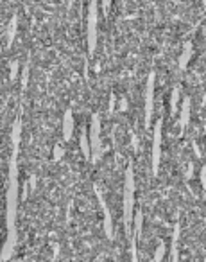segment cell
Returning a JSON list of instances; mask_svg holds the SVG:
<instances>
[{
	"mask_svg": "<svg viewBox=\"0 0 206 262\" xmlns=\"http://www.w3.org/2000/svg\"><path fill=\"white\" fill-rule=\"evenodd\" d=\"M133 200H134V178H133V165H129L126 172V187H124V221H126V232L129 237H131V221H133Z\"/></svg>",
	"mask_w": 206,
	"mask_h": 262,
	"instance_id": "6da1fadb",
	"label": "cell"
},
{
	"mask_svg": "<svg viewBox=\"0 0 206 262\" xmlns=\"http://www.w3.org/2000/svg\"><path fill=\"white\" fill-rule=\"evenodd\" d=\"M97 45V0L90 2V11H88V49L90 54L95 51Z\"/></svg>",
	"mask_w": 206,
	"mask_h": 262,
	"instance_id": "7a4b0ae2",
	"label": "cell"
},
{
	"mask_svg": "<svg viewBox=\"0 0 206 262\" xmlns=\"http://www.w3.org/2000/svg\"><path fill=\"white\" fill-rule=\"evenodd\" d=\"M99 129H101V119L99 115H94L90 129V149H91V160H99L101 157V139H99Z\"/></svg>",
	"mask_w": 206,
	"mask_h": 262,
	"instance_id": "3957f363",
	"label": "cell"
},
{
	"mask_svg": "<svg viewBox=\"0 0 206 262\" xmlns=\"http://www.w3.org/2000/svg\"><path fill=\"white\" fill-rule=\"evenodd\" d=\"M159 158H162V119L154 126V142H152V172L158 174Z\"/></svg>",
	"mask_w": 206,
	"mask_h": 262,
	"instance_id": "277c9868",
	"label": "cell"
},
{
	"mask_svg": "<svg viewBox=\"0 0 206 262\" xmlns=\"http://www.w3.org/2000/svg\"><path fill=\"white\" fill-rule=\"evenodd\" d=\"M152 99H154V74L149 76L147 81V94H145V126L149 127L152 117Z\"/></svg>",
	"mask_w": 206,
	"mask_h": 262,
	"instance_id": "5b68a950",
	"label": "cell"
},
{
	"mask_svg": "<svg viewBox=\"0 0 206 262\" xmlns=\"http://www.w3.org/2000/svg\"><path fill=\"white\" fill-rule=\"evenodd\" d=\"M97 198H99V201H101V207H102V212H104V230H106V235L111 239L113 237V226H111V215H109V210H108V207H106V203H104V200H102V196H101V190H97Z\"/></svg>",
	"mask_w": 206,
	"mask_h": 262,
	"instance_id": "8992f818",
	"label": "cell"
},
{
	"mask_svg": "<svg viewBox=\"0 0 206 262\" xmlns=\"http://www.w3.org/2000/svg\"><path fill=\"white\" fill-rule=\"evenodd\" d=\"M72 127H74V119H72V112L65 113V120H63V139L68 140L70 135H72Z\"/></svg>",
	"mask_w": 206,
	"mask_h": 262,
	"instance_id": "52a82bcc",
	"label": "cell"
},
{
	"mask_svg": "<svg viewBox=\"0 0 206 262\" xmlns=\"http://www.w3.org/2000/svg\"><path fill=\"white\" fill-rule=\"evenodd\" d=\"M188 113H190V99L183 101V110H181V127H185L188 124Z\"/></svg>",
	"mask_w": 206,
	"mask_h": 262,
	"instance_id": "ba28073f",
	"label": "cell"
},
{
	"mask_svg": "<svg viewBox=\"0 0 206 262\" xmlns=\"http://www.w3.org/2000/svg\"><path fill=\"white\" fill-rule=\"evenodd\" d=\"M81 149H83V155H84V158L86 160H90L91 158V149H90V146H88V139H86V133H81Z\"/></svg>",
	"mask_w": 206,
	"mask_h": 262,
	"instance_id": "9c48e42d",
	"label": "cell"
},
{
	"mask_svg": "<svg viewBox=\"0 0 206 262\" xmlns=\"http://www.w3.org/2000/svg\"><path fill=\"white\" fill-rule=\"evenodd\" d=\"M190 54H192V45H190V43H187V45H185L183 54H181V58H179V69H185V67H187Z\"/></svg>",
	"mask_w": 206,
	"mask_h": 262,
	"instance_id": "30bf717a",
	"label": "cell"
},
{
	"mask_svg": "<svg viewBox=\"0 0 206 262\" xmlns=\"http://www.w3.org/2000/svg\"><path fill=\"white\" fill-rule=\"evenodd\" d=\"M15 31H16V18H13V22H11V29H9V38H8V47H9V45H11L13 38H15Z\"/></svg>",
	"mask_w": 206,
	"mask_h": 262,
	"instance_id": "8fae6325",
	"label": "cell"
},
{
	"mask_svg": "<svg viewBox=\"0 0 206 262\" xmlns=\"http://www.w3.org/2000/svg\"><path fill=\"white\" fill-rule=\"evenodd\" d=\"M134 223H136L134 232H136V235H140V232H142V212H136V219H134Z\"/></svg>",
	"mask_w": 206,
	"mask_h": 262,
	"instance_id": "7c38bea8",
	"label": "cell"
},
{
	"mask_svg": "<svg viewBox=\"0 0 206 262\" xmlns=\"http://www.w3.org/2000/svg\"><path fill=\"white\" fill-rule=\"evenodd\" d=\"M177 94H179V92H177V90H174V94H172V113H176V104H177Z\"/></svg>",
	"mask_w": 206,
	"mask_h": 262,
	"instance_id": "4fadbf2b",
	"label": "cell"
},
{
	"mask_svg": "<svg viewBox=\"0 0 206 262\" xmlns=\"http://www.w3.org/2000/svg\"><path fill=\"white\" fill-rule=\"evenodd\" d=\"M162 257H163V244H162V246H158V251H156V255H154L156 260H159Z\"/></svg>",
	"mask_w": 206,
	"mask_h": 262,
	"instance_id": "5bb4252c",
	"label": "cell"
},
{
	"mask_svg": "<svg viewBox=\"0 0 206 262\" xmlns=\"http://www.w3.org/2000/svg\"><path fill=\"white\" fill-rule=\"evenodd\" d=\"M59 157H61V149H59V147H56V155H54V158H56V160H58Z\"/></svg>",
	"mask_w": 206,
	"mask_h": 262,
	"instance_id": "9a60e30c",
	"label": "cell"
},
{
	"mask_svg": "<svg viewBox=\"0 0 206 262\" xmlns=\"http://www.w3.org/2000/svg\"><path fill=\"white\" fill-rule=\"evenodd\" d=\"M109 2H111V0H102V4H104V9L109 8Z\"/></svg>",
	"mask_w": 206,
	"mask_h": 262,
	"instance_id": "2e32d148",
	"label": "cell"
}]
</instances>
